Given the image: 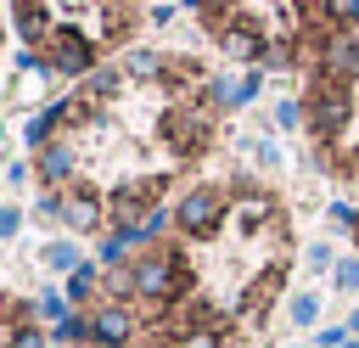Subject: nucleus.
<instances>
[{
  "label": "nucleus",
  "instance_id": "obj_1",
  "mask_svg": "<svg viewBox=\"0 0 359 348\" xmlns=\"http://www.w3.org/2000/svg\"><path fill=\"white\" fill-rule=\"evenodd\" d=\"M185 286V258H174V253H151V258H140L135 264V292L140 297H174Z\"/></svg>",
  "mask_w": 359,
  "mask_h": 348
},
{
  "label": "nucleus",
  "instance_id": "obj_2",
  "mask_svg": "<svg viewBox=\"0 0 359 348\" xmlns=\"http://www.w3.org/2000/svg\"><path fill=\"white\" fill-rule=\"evenodd\" d=\"M219 219H224V196H219L213 185H196V191H185V196H180V230L208 236Z\"/></svg>",
  "mask_w": 359,
  "mask_h": 348
},
{
  "label": "nucleus",
  "instance_id": "obj_3",
  "mask_svg": "<svg viewBox=\"0 0 359 348\" xmlns=\"http://www.w3.org/2000/svg\"><path fill=\"white\" fill-rule=\"evenodd\" d=\"M342 118H348V90H342V79H325L320 95H314V107H309V123H314L320 135H337Z\"/></svg>",
  "mask_w": 359,
  "mask_h": 348
},
{
  "label": "nucleus",
  "instance_id": "obj_4",
  "mask_svg": "<svg viewBox=\"0 0 359 348\" xmlns=\"http://www.w3.org/2000/svg\"><path fill=\"white\" fill-rule=\"evenodd\" d=\"M45 45H50V67H62V73H79V67H90V56H95V45H90L79 28H62V34H50Z\"/></svg>",
  "mask_w": 359,
  "mask_h": 348
},
{
  "label": "nucleus",
  "instance_id": "obj_5",
  "mask_svg": "<svg viewBox=\"0 0 359 348\" xmlns=\"http://www.w3.org/2000/svg\"><path fill=\"white\" fill-rule=\"evenodd\" d=\"M90 337H95L101 348H123V342L135 337V314H129L123 303H112V309H101V314L90 320Z\"/></svg>",
  "mask_w": 359,
  "mask_h": 348
},
{
  "label": "nucleus",
  "instance_id": "obj_6",
  "mask_svg": "<svg viewBox=\"0 0 359 348\" xmlns=\"http://www.w3.org/2000/svg\"><path fill=\"white\" fill-rule=\"evenodd\" d=\"M62 219H67V225H79V230H95V225H101V202L73 191V196H62Z\"/></svg>",
  "mask_w": 359,
  "mask_h": 348
},
{
  "label": "nucleus",
  "instance_id": "obj_7",
  "mask_svg": "<svg viewBox=\"0 0 359 348\" xmlns=\"http://www.w3.org/2000/svg\"><path fill=\"white\" fill-rule=\"evenodd\" d=\"M325 67H337V73L359 67V45H353V39H331V45H325Z\"/></svg>",
  "mask_w": 359,
  "mask_h": 348
},
{
  "label": "nucleus",
  "instance_id": "obj_8",
  "mask_svg": "<svg viewBox=\"0 0 359 348\" xmlns=\"http://www.w3.org/2000/svg\"><path fill=\"white\" fill-rule=\"evenodd\" d=\"M123 73H129V79H157V73H163V56H151V51H135V56L123 62Z\"/></svg>",
  "mask_w": 359,
  "mask_h": 348
},
{
  "label": "nucleus",
  "instance_id": "obj_9",
  "mask_svg": "<svg viewBox=\"0 0 359 348\" xmlns=\"http://www.w3.org/2000/svg\"><path fill=\"white\" fill-rule=\"evenodd\" d=\"M320 11H325L337 28H353V22H359V0H320Z\"/></svg>",
  "mask_w": 359,
  "mask_h": 348
},
{
  "label": "nucleus",
  "instance_id": "obj_10",
  "mask_svg": "<svg viewBox=\"0 0 359 348\" xmlns=\"http://www.w3.org/2000/svg\"><path fill=\"white\" fill-rule=\"evenodd\" d=\"M67 168H73V157H67V152H62V146H50V152H45V157H39V174H45V180H62V174H67Z\"/></svg>",
  "mask_w": 359,
  "mask_h": 348
},
{
  "label": "nucleus",
  "instance_id": "obj_11",
  "mask_svg": "<svg viewBox=\"0 0 359 348\" xmlns=\"http://www.w3.org/2000/svg\"><path fill=\"white\" fill-rule=\"evenodd\" d=\"M180 348H219V331H213V326H196V331L180 337Z\"/></svg>",
  "mask_w": 359,
  "mask_h": 348
},
{
  "label": "nucleus",
  "instance_id": "obj_12",
  "mask_svg": "<svg viewBox=\"0 0 359 348\" xmlns=\"http://www.w3.org/2000/svg\"><path fill=\"white\" fill-rule=\"evenodd\" d=\"M107 286H112L118 297H123V292H135V269H112V275H107Z\"/></svg>",
  "mask_w": 359,
  "mask_h": 348
},
{
  "label": "nucleus",
  "instance_id": "obj_13",
  "mask_svg": "<svg viewBox=\"0 0 359 348\" xmlns=\"http://www.w3.org/2000/svg\"><path fill=\"white\" fill-rule=\"evenodd\" d=\"M45 258H50V269H67V264H73V247L56 241V247H45Z\"/></svg>",
  "mask_w": 359,
  "mask_h": 348
},
{
  "label": "nucleus",
  "instance_id": "obj_14",
  "mask_svg": "<svg viewBox=\"0 0 359 348\" xmlns=\"http://www.w3.org/2000/svg\"><path fill=\"white\" fill-rule=\"evenodd\" d=\"M90 286H95V269H79L73 275V297H90Z\"/></svg>",
  "mask_w": 359,
  "mask_h": 348
},
{
  "label": "nucleus",
  "instance_id": "obj_15",
  "mask_svg": "<svg viewBox=\"0 0 359 348\" xmlns=\"http://www.w3.org/2000/svg\"><path fill=\"white\" fill-rule=\"evenodd\" d=\"M11 348H45V337H39V331H28V326H22V331H17V342H11Z\"/></svg>",
  "mask_w": 359,
  "mask_h": 348
},
{
  "label": "nucleus",
  "instance_id": "obj_16",
  "mask_svg": "<svg viewBox=\"0 0 359 348\" xmlns=\"http://www.w3.org/2000/svg\"><path fill=\"white\" fill-rule=\"evenodd\" d=\"M314 309H320L314 297H297V303H292V314H297V320H314Z\"/></svg>",
  "mask_w": 359,
  "mask_h": 348
},
{
  "label": "nucleus",
  "instance_id": "obj_17",
  "mask_svg": "<svg viewBox=\"0 0 359 348\" xmlns=\"http://www.w3.org/2000/svg\"><path fill=\"white\" fill-rule=\"evenodd\" d=\"M11 230H17V213H6V208H0V236H11Z\"/></svg>",
  "mask_w": 359,
  "mask_h": 348
},
{
  "label": "nucleus",
  "instance_id": "obj_18",
  "mask_svg": "<svg viewBox=\"0 0 359 348\" xmlns=\"http://www.w3.org/2000/svg\"><path fill=\"white\" fill-rule=\"evenodd\" d=\"M6 309H11V303H6V297H0V320H6Z\"/></svg>",
  "mask_w": 359,
  "mask_h": 348
}]
</instances>
